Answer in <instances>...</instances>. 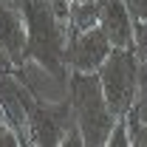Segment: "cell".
<instances>
[{
	"instance_id": "1",
	"label": "cell",
	"mask_w": 147,
	"mask_h": 147,
	"mask_svg": "<svg viewBox=\"0 0 147 147\" xmlns=\"http://www.w3.org/2000/svg\"><path fill=\"white\" fill-rule=\"evenodd\" d=\"M68 91H71V110H74V119H76V127L82 133V142L102 147L108 142V133L116 122V116L110 113L108 102H105L99 76L85 74V71H74Z\"/></svg>"
},
{
	"instance_id": "2",
	"label": "cell",
	"mask_w": 147,
	"mask_h": 147,
	"mask_svg": "<svg viewBox=\"0 0 147 147\" xmlns=\"http://www.w3.org/2000/svg\"><path fill=\"white\" fill-rule=\"evenodd\" d=\"M105 102L113 116H125L139 93V57L133 48H113L96 71Z\"/></svg>"
},
{
	"instance_id": "3",
	"label": "cell",
	"mask_w": 147,
	"mask_h": 147,
	"mask_svg": "<svg viewBox=\"0 0 147 147\" xmlns=\"http://www.w3.org/2000/svg\"><path fill=\"white\" fill-rule=\"evenodd\" d=\"M110 51H113V45H110V40L105 37V31L99 26L88 28V31H74L71 42H68L71 68L74 71H85V74H96Z\"/></svg>"
},
{
	"instance_id": "4",
	"label": "cell",
	"mask_w": 147,
	"mask_h": 147,
	"mask_svg": "<svg viewBox=\"0 0 147 147\" xmlns=\"http://www.w3.org/2000/svg\"><path fill=\"white\" fill-rule=\"evenodd\" d=\"M28 45V28L23 14V0H0V57L20 62Z\"/></svg>"
},
{
	"instance_id": "5",
	"label": "cell",
	"mask_w": 147,
	"mask_h": 147,
	"mask_svg": "<svg viewBox=\"0 0 147 147\" xmlns=\"http://www.w3.org/2000/svg\"><path fill=\"white\" fill-rule=\"evenodd\" d=\"M99 28L105 31L113 48H133V17L125 0H96Z\"/></svg>"
},
{
	"instance_id": "6",
	"label": "cell",
	"mask_w": 147,
	"mask_h": 147,
	"mask_svg": "<svg viewBox=\"0 0 147 147\" xmlns=\"http://www.w3.org/2000/svg\"><path fill=\"white\" fill-rule=\"evenodd\" d=\"M71 31H88L99 26V9H96V0H85V3H71Z\"/></svg>"
},
{
	"instance_id": "7",
	"label": "cell",
	"mask_w": 147,
	"mask_h": 147,
	"mask_svg": "<svg viewBox=\"0 0 147 147\" xmlns=\"http://www.w3.org/2000/svg\"><path fill=\"white\" fill-rule=\"evenodd\" d=\"M125 122H127V136H130V147H147V125L139 119V113L130 108L125 113Z\"/></svg>"
},
{
	"instance_id": "8",
	"label": "cell",
	"mask_w": 147,
	"mask_h": 147,
	"mask_svg": "<svg viewBox=\"0 0 147 147\" xmlns=\"http://www.w3.org/2000/svg\"><path fill=\"white\" fill-rule=\"evenodd\" d=\"M108 147H130V136H127V122H125V116H116V122H113V127L108 133Z\"/></svg>"
},
{
	"instance_id": "9",
	"label": "cell",
	"mask_w": 147,
	"mask_h": 147,
	"mask_svg": "<svg viewBox=\"0 0 147 147\" xmlns=\"http://www.w3.org/2000/svg\"><path fill=\"white\" fill-rule=\"evenodd\" d=\"M133 51L139 62H147V20L133 23Z\"/></svg>"
},
{
	"instance_id": "10",
	"label": "cell",
	"mask_w": 147,
	"mask_h": 147,
	"mask_svg": "<svg viewBox=\"0 0 147 147\" xmlns=\"http://www.w3.org/2000/svg\"><path fill=\"white\" fill-rule=\"evenodd\" d=\"M125 6H127V11H130V17H133V23L147 20V0H125Z\"/></svg>"
},
{
	"instance_id": "11",
	"label": "cell",
	"mask_w": 147,
	"mask_h": 147,
	"mask_svg": "<svg viewBox=\"0 0 147 147\" xmlns=\"http://www.w3.org/2000/svg\"><path fill=\"white\" fill-rule=\"evenodd\" d=\"M71 3H85V0H71Z\"/></svg>"
}]
</instances>
